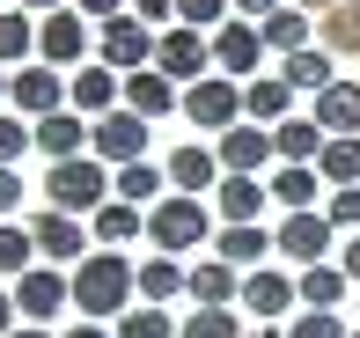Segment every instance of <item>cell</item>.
Listing matches in <instances>:
<instances>
[{
  "label": "cell",
  "instance_id": "cell-32",
  "mask_svg": "<svg viewBox=\"0 0 360 338\" xmlns=\"http://www.w3.org/2000/svg\"><path fill=\"white\" fill-rule=\"evenodd\" d=\"M214 257H221V265H250L257 272V257H272V235L265 228H221L214 235Z\"/></svg>",
  "mask_w": 360,
  "mask_h": 338
},
{
  "label": "cell",
  "instance_id": "cell-21",
  "mask_svg": "<svg viewBox=\"0 0 360 338\" xmlns=\"http://www.w3.org/2000/svg\"><path fill=\"white\" fill-rule=\"evenodd\" d=\"M30 243H37V257H89V228H81L74 214H37L30 221Z\"/></svg>",
  "mask_w": 360,
  "mask_h": 338
},
{
  "label": "cell",
  "instance_id": "cell-15",
  "mask_svg": "<svg viewBox=\"0 0 360 338\" xmlns=\"http://www.w3.org/2000/svg\"><path fill=\"white\" fill-rule=\"evenodd\" d=\"M214 184H221V155L199 148V140H184V148L169 155V191L176 199H214Z\"/></svg>",
  "mask_w": 360,
  "mask_h": 338
},
{
  "label": "cell",
  "instance_id": "cell-8",
  "mask_svg": "<svg viewBox=\"0 0 360 338\" xmlns=\"http://www.w3.org/2000/svg\"><path fill=\"white\" fill-rule=\"evenodd\" d=\"M89 22H81L74 8H59V15H44L37 22V67H52V74H74V67H89Z\"/></svg>",
  "mask_w": 360,
  "mask_h": 338
},
{
  "label": "cell",
  "instance_id": "cell-33",
  "mask_svg": "<svg viewBox=\"0 0 360 338\" xmlns=\"http://www.w3.org/2000/svg\"><path fill=\"white\" fill-rule=\"evenodd\" d=\"M162 184H169V169H155V162L110 169V199H125V206H140V199H162Z\"/></svg>",
  "mask_w": 360,
  "mask_h": 338
},
{
  "label": "cell",
  "instance_id": "cell-45",
  "mask_svg": "<svg viewBox=\"0 0 360 338\" xmlns=\"http://www.w3.org/2000/svg\"><path fill=\"white\" fill-rule=\"evenodd\" d=\"M228 8H236V15H250V22H265V15H280L287 0H228Z\"/></svg>",
  "mask_w": 360,
  "mask_h": 338
},
{
  "label": "cell",
  "instance_id": "cell-12",
  "mask_svg": "<svg viewBox=\"0 0 360 338\" xmlns=\"http://www.w3.org/2000/svg\"><path fill=\"white\" fill-rule=\"evenodd\" d=\"M118 96H125V82H118L110 67H96V59L67 74V110H74V118H89V125L110 118V110H118Z\"/></svg>",
  "mask_w": 360,
  "mask_h": 338
},
{
  "label": "cell",
  "instance_id": "cell-10",
  "mask_svg": "<svg viewBox=\"0 0 360 338\" xmlns=\"http://www.w3.org/2000/svg\"><path fill=\"white\" fill-rule=\"evenodd\" d=\"M8 103H15V118H52V110H67V74H52V67H37V59H30V67H15L8 74Z\"/></svg>",
  "mask_w": 360,
  "mask_h": 338
},
{
  "label": "cell",
  "instance_id": "cell-40",
  "mask_svg": "<svg viewBox=\"0 0 360 338\" xmlns=\"http://www.w3.org/2000/svg\"><path fill=\"white\" fill-rule=\"evenodd\" d=\"M323 221L346 228V235H360V184H353V191H331V199H323Z\"/></svg>",
  "mask_w": 360,
  "mask_h": 338
},
{
  "label": "cell",
  "instance_id": "cell-25",
  "mask_svg": "<svg viewBox=\"0 0 360 338\" xmlns=\"http://www.w3.org/2000/svg\"><path fill=\"white\" fill-rule=\"evenodd\" d=\"M265 191L287 206V214H323V206H316V199H323V176H316V169H294V162H280Z\"/></svg>",
  "mask_w": 360,
  "mask_h": 338
},
{
  "label": "cell",
  "instance_id": "cell-52",
  "mask_svg": "<svg viewBox=\"0 0 360 338\" xmlns=\"http://www.w3.org/2000/svg\"><path fill=\"white\" fill-rule=\"evenodd\" d=\"M346 15H353V30H360V0H346Z\"/></svg>",
  "mask_w": 360,
  "mask_h": 338
},
{
  "label": "cell",
  "instance_id": "cell-4",
  "mask_svg": "<svg viewBox=\"0 0 360 338\" xmlns=\"http://www.w3.org/2000/svg\"><path fill=\"white\" fill-rule=\"evenodd\" d=\"M155 74H162V82H176V89L206 82V74H214V37H199V30L169 22V30L155 37Z\"/></svg>",
  "mask_w": 360,
  "mask_h": 338
},
{
  "label": "cell",
  "instance_id": "cell-48",
  "mask_svg": "<svg viewBox=\"0 0 360 338\" xmlns=\"http://www.w3.org/2000/svg\"><path fill=\"white\" fill-rule=\"evenodd\" d=\"M15 8H22V15H59L67 0H15Z\"/></svg>",
  "mask_w": 360,
  "mask_h": 338
},
{
  "label": "cell",
  "instance_id": "cell-28",
  "mask_svg": "<svg viewBox=\"0 0 360 338\" xmlns=\"http://www.w3.org/2000/svg\"><path fill=\"white\" fill-rule=\"evenodd\" d=\"M133 287H140V301H147V309H162V301H176V294H184V265H176V257H140Z\"/></svg>",
  "mask_w": 360,
  "mask_h": 338
},
{
  "label": "cell",
  "instance_id": "cell-1",
  "mask_svg": "<svg viewBox=\"0 0 360 338\" xmlns=\"http://www.w3.org/2000/svg\"><path fill=\"white\" fill-rule=\"evenodd\" d=\"M133 272H140L133 257H118V250H89V257H81V265L67 272L74 309L89 316V324H103V316L118 324V316L133 309V294H140V287H133Z\"/></svg>",
  "mask_w": 360,
  "mask_h": 338
},
{
  "label": "cell",
  "instance_id": "cell-51",
  "mask_svg": "<svg viewBox=\"0 0 360 338\" xmlns=\"http://www.w3.org/2000/svg\"><path fill=\"white\" fill-rule=\"evenodd\" d=\"M243 338H287V331H272V324H257V331H243Z\"/></svg>",
  "mask_w": 360,
  "mask_h": 338
},
{
  "label": "cell",
  "instance_id": "cell-24",
  "mask_svg": "<svg viewBox=\"0 0 360 338\" xmlns=\"http://www.w3.org/2000/svg\"><path fill=\"white\" fill-rule=\"evenodd\" d=\"M257 37H265V52L294 59V52H309V44H316V22H309L302 8H280V15H265V22H257Z\"/></svg>",
  "mask_w": 360,
  "mask_h": 338
},
{
  "label": "cell",
  "instance_id": "cell-23",
  "mask_svg": "<svg viewBox=\"0 0 360 338\" xmlns=\"http://www.w3.org/2000/svg\"><path fill=\"white\" fill-rule=\"evenodd\" d=\"M184 294L199 301V309H228V301L243 294V280H236V265H221V257H199V265L184 272Z\"/></svg>",
  "mask_w": 360,
  "mask_h": 338
},
{
  "label": "cell",
  "instance_id": "cell-46",
  "mask_svg": "<svg viewBox=\"0 0 360 338\" xmlns=\"http://www.w3.org/2000/svg\"><path fill=\"white\" fill-rule=\"evenodd\" d=\"M331 265H338V272H346V280L360 287V235H353V243H346V250H338V257H331Z\"/></svg>",
  "mask_w": 360,
  "mask_h": 338
},
{
  "label": "cell",
  "instance_id": "cell-35",
  "mask_svg": "<svg viewBox=\"0 0 360 338\" xmlns=\"http://www.w3.org/2000/svg\"><path fill=\"white\" fill-rule=\"evenodd\" d=\"M30 265H37V243H30V228L0 221V280H22Z\"/></svg>",
  "mask_w": 360,
  "mask_h": 338
},
{
  "label": "cell",
  "instance_id": "cell-7",
  "mask_svg": "<svg viewBox=\"0 0 360 338\" xmlns=\"http://www.w3.org/2000/svg\"><path fill=\"white\" fill-rule=\"evenodd\" d=\"M184 118L199 125V133H228V125H243V82H228V74H206V82L184 89Z\"/></svg>",
  "mask_w": 360,
  "mask_h": 338
},
{
  "label": "cell",
  "instance_id": "cell-36",
  "mask_svg": "<svg viewBox=\"0 0 360 338\" xmlns=\"http://www.w3.org/2000/svg\"><path fill=\"white\" fill-rule=\"evenodd\" d=\"M176 338H243V324H236V309H191L176 324Z\"/></svg>",
  "mask_w": 360,
  "mask_h": 338
},
{
  "label": "cell",
  "instance_id": "cell-22",
  "mask_svg": "<svg viewBox=\"0 0 360 338\" xmlns=\"http://www.w3.org/2000/svg\"><path fill=\"white\" fill-rule=\"evenodd\" d=\"M265 199H272V191L257 184V176H221V184H214V206H221V221H228V228H257Z\"/></svg>",
  "mask_w": 360,
  "mask_h": 338
},
{
  "label": "cell",
  "instance_id": "cell-38",
  "mask_svg": "<svg viewBox=\"0 0 360 338\" xmlns=\"http://www.w3.org/2000/svg\"><path fill=\"white\" fill-rule=\"evenodd\" d=\"M118 338H176V324H169V309H147L140 301V309L118 316Z\"/></svg>",
  "mask_w": 360,
  "mask_h": 338
},
{
  "label": "cell",
  "instance_id": "cell-53",
  "mask_svg": "<svg viewBox=\"0 0 360 338\" xmlns=\"http://www.w3.org/2000/svg\"><path fill=\"white\" fill-rule=\"evenodd\" d=\"M0 103H8V67H0Z\"/></svg>",
  "mask_w": 360,
  "mask_h": 338
},
{
  "label": "cell",
  "instance_id": "cell-13",
  "mask_svg": "<svg viewBox=\"0 0 360 338\" xmlns=\"http://www.w3.org/2000/svg\"><path fill=\"white\" fill-rule=\"evenodd\" d=\"M214 155H221V176H257L265 162H280V155H272V133H265V125H250V118L228 125V133L214 140Z\"/></svg>",
  "mask_w": 360,
  "mask_h": 338
},
{
  "label": "cell",
  "instance_id": "cell-41",
  "mask_svg": "<svg viewBox=\"0 0 360 338\" xmlns=\"http://www.w3.org/2000/svg\"><path fill=\"white\" fill-rule=\"evenodd\" d=\"M221 15H228V0H176V22H184V30H199V37H206V22L221 30Z\"/></svg>",
  "mask_w": 360,
  "mask_h": 338
},
{
  "label": "cell",
  "instance_id": "cell-31",
  "mask_svg": "<svg viewBox=\"0 0 360 338\" xmlns=\"http://www.w3.org/2000/svg\"><path fill=\"white\" fill-rule=\"evenodd\" d=\"M30 52H37V22H30L22 8H0V67H30Z\"/></svg>",
  "mask_w": 360,
  "mask_h": 338
},
{
  "label": "cell",
  "instance_id": "cell-9",
  "mask_svg": "<svg viewBox=\"0 0 360 338\" xmlns=\"http://www.w3.org/2000/svg\"><path fill=\"white\" fill-rule=\"evenodd\" d=\"M8 294H15V316H22V324H52V316L74 301V287H67V272H59V265H30Z\"/></svg>",
  "mask_w": 360,
  "mask_h": 338
},
{
  "label": "cell",
  "instance_id": "cell-42",
  "mask_svg": "<svg viewBox=\"0 0 360 338\" xmlns=\"http://www.w3.org/2000/svg\"><path fill=\"white\" fill-rule=\"evenodd\" d=\"M125 15H140L147 30H155V22L169 30V22H176V0H125Z\"/></svg>",
  "mask_w": 360,
  "mask_h": 338
},
{
  "label": "cell",
  "instance_id": "cell-16",
  "mask_svg": "<svg viewBox=\"0 0 360 338\" xmlns=\"http://www.w3.org/2000/svg\"><path fill=\"white\" fill-rule=\"evenodd\" d=\"M309 118H316L323 140H360V82H331V89L316 96Z\"/></svg>",
  "mask_w": 360,
  "mask_h": 338
},
{
  "label": "cell",
  "instance_id": "cell-26",
  "mask_svg": "<svg viewBox=\"0 0 360 338\" xmlns=\"http://www.w3.org/2000/svg\"><path fill=\"white\" fill-rule=\"evenodd\" d=\"M272 155L294 169H316V155H323V133H316V118H287V125H272Z\"/></svg>",
  "mask_w": 360,
  "mask_h": 338
},
{
  "label": "cell",
  "instance_id": "cell-44",
  "mask_svg": "<svg viewBox=\"0 0 360 338\" xmlns=\"http://www.w3.org/2000/svg\"><path fill=\"white\" fill-rule=\"evenodd\" d=\"M15 206H22V176H15V169H0V221H8Z\"/></svg>",
  "mask_w": 360,
  "mask_h": 338
},
{
  "label": "cell",
  "instance_id": "cell-14",
  "mask_svg": "<svg viewBox=\"0 0 360 338\" xmlns=\"http://www.w3.org/2000/svg\"><path fill=\"white\" fill-rule=\"evenodd\" d=\"M257 59H265L257 22H221L214 30V74H228V82H257Z\"/></svg>",
  "mask_w": 360,
  "mask_h": 338
},
{
  "label": "cell",
  "instance_id": "cell-37",
  "mask_svg": "<svg viewBox=\"0 0 360 338\" xmlns=\"http://www.w3.org/2000/svg\"><path fill=\"white\" fill-rule=\"evenodd\" d=\"M37 148V133H30V118H15V110H0V169H15L22 155Z\"/></svg>",
  "mask_w": 360,
  "mask_h": 338
},
{
  "label": "cell",
  "instance_id": "cell-19",
  "mask_svg": "<svg viewBox=\"0 0 360 338\" xmlns=\"http://www.w3.org/2000/svg\"><path fill=\"white\" fill-rule=\"evenodd\" d=\"M243 118L265 125V133H272V125H287V118H294V89L280 82V74H257V82H243Z\"/></svg>",
  "mask_w": 360,
  "mask_h": 338
},
{
  "label": "cell",
  "instance_id": "cell-3",
  "mask_svg": "<svg viewBox=\"0 0 360 338\" xmlns=\"http://www.w3.org/2000/svg\"><path fill=\"white\" fill-rule=\"evenodd\" d=\"M206 235H214V214H206V199H155L147 206V243H155L162 257H176V250H199Z\"/></svg>",
  "mask_w": 360,
  "mask_h": 338
},
{
  "label": "cell",
  "instance_id": "cell-5",
  "mask_svg": "<svg viewBox=\"0 0 360 338\" xmlns=\"http://www.w3.org/2000/svg\"><path fill=\"white\" fill-rule=\"evenodd\" d=\"M155 37H162V30H147L140 15H118V22L96 30V67H110V74L125 82V74L155 67Z\"/></svg>",
  "mask_w": 360,
  "mask_h": 338
},
{
  "label": "cell",
  "instance_id": "cell-18",
  "mask_svg": "<svg viewBox=\"0 0 360 338\" xmlns=\"http://www.w3.org/2000/svg\"><path fill=\"white\" fill-rule=\"evenodd\" d=\"M243 309H250V316H265V324H272V316H287L294 309V280H287V272H272V265H257V272H243Z\"/></svg>",
  "mask_w": 360,
  "mask_h": 338
},
{
  "label": "cell",
  "instance_id": "cell-27",
  "mask_svg": "<svg viewBox=\"0 0 360 338\" xmlns=\"http://www.w3.org/2000/svg\"><path fill=\"white\" fill-rule=\"evenodd\" d=\"M89 235H96L103 250H125L133 235H147V214H140V206H125V199H110L103 214H89Z\"/></svg>",
  "mask_w": 360,
  "mask_h": 338
},
{
  "label": "cell",
  "instance_id": "cell-6",
  "mask_svg": "<svg viewBox=\"0 0 360 338\" xmlns=\"http://www.w3.org/2000/svg\"><path fill=\"white\" fill-rule=\"evenodd\" d=\"M89 155L103 169H133V162H147V118H133V110H110V118H96L89 125Z\"/></svg>",
  "mask_w": 360,
  "mask_h": 338
},
{
  "label": "cell",
  "instance_id": "cell-20",
  "mask_svg": "<svg viewBox=\"0 0 360 338\" xmlns=\"http://www.w3.org/2000/svg\"><path fill=\"white\" fill-rule=\"evenodd\" d=\"M118 103L133 110V118H147V125H155L162 110H176V103H184V89H176V82H162L155 67H140V74H125V96H118Z\"/></svg>",
  "mask_w": 360,
  "mask_h": 338
},
{
  "label": "cell",
  "instance_id": "cell-54",
  "mask_svg": "<svg viewBox=\"0 0 360 338\" xmlns=\"http://www.w3.org/2000/svg\"><path fill=\"white\" fill-rule=\"evenodd\" d=\"M353 338H360V331H353Z\"/></svg>",
  "mask_w": 360,
  "mask_h": 338
},
{
  "label": "cell",
  "instance_id": "cell-39",
  "mask_svg": "<svg viewBox=\"0 0 360 338\" xmlns=\"http://www.w3.org/2000/svg\"><path fill=\"white\" fill-rule=\"evenodd\" d=\"M287 338H353V331H346V316H338V309H302V316L287 324Z\"/></svg>",
  "mask_w": 360,
  "mask_h": 338
},
{
  "label": "cell",
  "instance_id": "cell-2",
  "mask_svg": "<svg viewBox=\"0 0 360 338\" xmlns=\"http://www.w3.org/2000/svg\"><path fill=\"white\" fill-rule=\"evenodd\" d=\"M44 199H52V214H103L110 206V169L96 162V155H81V162H52L44 169Z\"/></svg>",
  "mask_w": 360,
  "mask_h": 338
},
{
  "label": "cell",
  "instance_id": "cell-50",
  "mask_svg": "<svg viewBox=\"0 0 360 338\" xmlns=\"http://www.w3.org/2000/svg\"><path fill=\"white\" fill-rule=\"evenodd\" d=\"M8 338H52V331H44V324H15Z\"/></svg>",
  "mask_w": 360,
  "mask_h": 338
},
{
  "label": "cell",
  "instance_id": "cell-34",
  "mask_svg": "<svg viewBox=\"0 0 360 338\" xmlns=\"http://www.w3.org/2000/svg\"><path fill=\"white\" fill-rule=\"evenodd\" d=\"M316 176H323V184H338V191H353V184H360V140H323Z\"/></svg>",
  "mask_w": 360,
  "mask_h": 338
},
{
  "label": "cell",
  "instance_id": "cell-30",
  "mask_svg": "<svg viewBox=\"0 0 360 338\" xmlns=\"http://www.w3.org/2000/svg\"><path fill=\"white\" fill-rule=\"evenodd\" d=\"M346 272H338V265H309L302 272V280H294V301H302V309H338V301H346Z\"/></svg>",
  "mask_w": 360,
  "mask_h": 338
},
{
  "label": "cell",
  "instance_id": "cell-11",
  "mask_svg": "<svg viewBox=\"0 0 360 338\" xmlns=\"http://www.w3.org/2000/svg\"><path fill=\"white\" fill-rule=\"evenodd\" d=\"M331 221H323V214H287L280 221V228H272V250H280V257H294V265H331Z\"/></svg>",
  "mask_w": 360,
  "mask_h": 338
},
{
  "label": "cell",
  "instance_id": "cell-17",
  "mask_svg": "<svg viewBox=\"0 0 360 338\" xmlns=\"http://www.w3.org/2000/svg\"><path fill=\"white\" fill-rule=\"evenodd\" d=\"M30 133H37L44 162H81V155H89V118H74V110H52V118H37Z\"/></svg>",
  "mask_w": 360,
  "mask_h": 338
},
{
  "label": "cell",
  "instance_id": "cell-47",
  "mask_svg": "<svg viewBox=\"0 0 360 338\" xmlns=\"http://www.w3.org/2000/svg\"><path fill=\"white\" fill-rule=\"evenodd\" d=\"M15 324H22V316H15V294H8V287H0V338H8Z\"/></svg>",
  "mask_w": 360,
  "mask_h": 338
},
{
  "label": "cell",
  "instance_id": "cell-29",
  "mask_svg": "<svg viewBox=\"0 0 360 338\" xmlns=\"http://www.w3.org/2000/svg\"><path fill=\"white\" fill-rule=\"evenodd\" d=\"M280 82H287V89H309V96H323V89L338 82V67H331V52H323V44H309V52L280 59Z\"/></svg>",
  "mask_w": 360,
  "mask_h": 338
},
{
  "label": "cell",
  "instance_id": "cell-43",
  "mask_svg": "<svg viewBox=\"0 0 360 338\" xmlns=\"http://www.w3.org/2000/svg\"><path fill=\"white\" fill-rule=\"evenodd\" d=\"M74 15L103 30V22H118V15H125V0H74Z\"/></svg>",
  "mask_w": 360,
  "mask_h": 338
},
{
  "label": "cell",
  "instance_id": "cell-49",
  "mask_svg": "<svg viewBox=\"0 0 360 338\" xmlns=\"http://www.w3.org/2000/svg\"><path fill=\"white\" fill-rule=\"evenodd\" d=\"M59 338H110L103 324H74V331H59Z\"/></svg>",
  "mask_w": 360,
  "mask_h": 338
}]
</instances>
